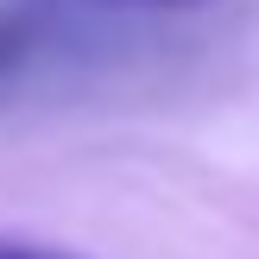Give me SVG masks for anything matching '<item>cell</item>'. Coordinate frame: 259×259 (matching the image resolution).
<instances>
[{
    "mask_svg": "<svg viewBox=\"0 0 259 259\" xmlns=\"http://www.w3.org/2000/svg\"><path fill=\"white\" fill-rule=\"evenodd\" d=\"M32 51H38V19L7 7V13H0V89L25 70V57H32Z\"/></svg>",
    "mask_w": 259,
    "mask_h": 259,
    "instance_id": "1",
    "label": "cell"
},
{
    "mask_svg": "<svg viewBox=\"0 0 259 259\" xmlns=\"http://www.w3.org/2000/svg\"><path fill=\"white\" fill-rule=\"evenodd\" d=\"M0 259H89L63 240H45V234H19V228H0Z\"/></svg>",
    "mask_w": 259,
    "mask_h": 259,
    "instance_id": "2",
    "label": "cell"
},
{
    "mask_svg": "<svg viewBox=\"0 0 259 259\" xmlns=\"http://www.w3.org/2000/svg\"><path fill=\"white\" fill-rule=\"evenodd\" d=\"M146 7H196V0H146Z\"/></svg>",
    "mask_w": 259,
    "mask_h": 259,
    "instance_id": "3",
    "label": "cell"
}]
</instances>
